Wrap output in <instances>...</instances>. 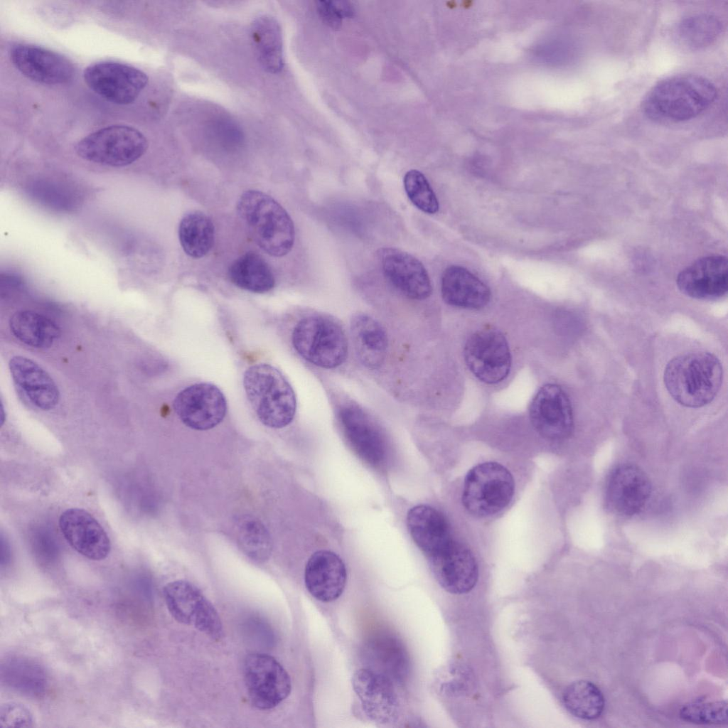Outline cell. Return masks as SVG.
Returning a JSON list of instances; mask_svg holds the SVG:
<instances>
[{
	"label": "cell",
	"mask_w": 728,
	"mask_h": 728,
	"mask_svg": "<svg viewBox=\"0 0 728 728\" xmlns=\"http://www.w3.org/2000/svg\"><path fill=\"white\" fill-rule=\"evenodd\" d=\"M717 90L707 78L679 74L656 83L646 95L642 111L651 120L676 123L693 119L715 101Z\"/></svg>",
	"instance_id": "6da1fadb"
},
{
	"label": "cell",
	"mask_w": 728,
	"mask_h": 728,
	"mask_svg": "<svg viewBox=\"0 0 728 728\" xmlns=\"http://www.w3.org/2000/svg\"><path fill=\"white\" fill-rule=\"evenodd\" d=\"M723 370L713 354L691 352L670 360L664 371L665 387L672 397L687 407L697 408L711 402L720 389Z\"/></svg>",
	"instance_id": "7a4b0ae2"
},
{
	"label": "cell",
	"mask_w": 728,
	"mask_h": 728,
	"mask_svg": "<svg viewBox=\"0 0 728 728\" xmlns=\"http://www.w3.org/2000/svg\"><path fill=\"white\" fill-rule=\"evenodd\" d=\"M237 210L255 242L273 257H283L291 250L295 237L294 223L285 209L273 198L257 190L240 197Z\"/></svg>",
	"instance_id": "3957f363"
},
{
	"label": "cell",
	"mask_w": 728,
	"mask_h": 728,
	"mask_svg": "<svg viewBox=\"0 0 728 728\" xmlns=\"http://www.w3.org/2000/svg\"><path fill=\"white\" fill-rule=\"evenodd\" d=\"M243 386L263 424L280 429L292 422L296 409V396L291 385L277 368L266 363L250 366L245 372Z\"/></svg>",
	"instance_id": "277c9868"
},
{
	"label": "cell",
	"mask_w": 728,
	"mask_h": 728,
	"mask_svg": "<svg viewBox=\"0 0 728 728\" xmlns=\"http://www.w3.org/2000/svg\"><path fill=\"white\" fill-rule=\"evenodd\" d=\"M296 352L310 363L333 369L344 363L348 344L341 326L324 315H310L301 319L291 334Z\"/></svg>",
	"instance_id": "5b68a950"
},
{
	"label": "cell",
	"mask_w": 728,
	"mask_h": 728,
	"mask_svg": "<svg viewBox=\"0 0 728 728\" xmlns=\"http://www.w3.org/2000/svg\"><path fill=\"white\" fill-rule=\"evenodd\" d=\"M514 491V479L506 467L494 461L483 462L468 471L461 502L470 514L486 518L505 508L512 500Z\"/></svg>",
	"instance_id": "8992f818"
},
{
	"label": "cell",
	"mask_w": 728,
	"mask_h": 728,
	"mask_svg": "<svg viewBox=\"0 0 728 728\" xmlns=\"http://www.w3.org/2000/svg\"><path fill=\"white\" fill-rule=\"evenodd\" d=\"M147 148L148 141L138 129L115 124L89 134L76 144L75 149L86 161L122 167L138 160Z\"/></svg>",
	"instance_id": "52a82bcc"
},
{
	"label": "cell",
	"mask_w": 728,
	"mask_h": 728,
	"mask_svg": "<svg viewBox=\"0 0 728 728\" xmlns=\"http://www.w3.org/2000/svg\"><path fill=\"white\" fill-rule=\"evenodd\" d=\"M338 419L348 444L357 456L374 469L385 467L390 453L389 441L375 419L354 404L341 407Z\"/></svg>",
	"instance_id": "ba28073f"
},
{
	"label": "cell",
	"mask_w": 728,
	"mask_h": 728,
	"mask_svg": "<svg viewBox=\"0 0 728 728\" xmlns=\"http://www.w3.org/2000/svg\"><path fill=\"white\" fill-rule=\"evenodd\" d=\"M163 594L176 621L191 626L213 639L222 638L223 624L218 611L194 584L185 580L171 582L164 586Z\"/></svg>",
	"instance_id": "9c48e42d"
},
{
	"label": "cell",
	"mask_w": 728,
	"mask_h": 728,
	"mask_svg": "<svg viewBox=\"0 0 728 728\" xmlns=\"http://www.w3.org/2000/svg\"><path fill=\"white\" fill-rule=\"evenodd\" d=\"M243 675L250 701L257 709H272L291 692L289 675L274 657L268 654H249L244 662Z\"/></svg>",
	"instance_id": "30bf717a"
},
{
	"label": "cell",
	"mask_w": 728,
	"mask_h": 728,
	"mask_svg": "<svg viewBox=\"0 0 728 728\" xmlns=\"http://www.w3.org/2000/svg\"><path fill=\"white\" fill-rule=\"evenodd\" d=\"M464 355L469 370L485 383L499 382L510 372L511 355L507 340L493 327H486L471 334L465 344Z\"/></svg>",
	"instance_id": "8fae6325"
},
{
	"label": "cell",
	"mask_w": 728,
	"mask_h": 728,
	"mask_svg": "<svg viewBox=\"0 0 728 728\" xmlns=\"http://www.w3.org/2000/svg\"><path fill=\"white\" fill-rule=\"evenodd\" d=\"M87 85L97 95L112 103H132L148 82L141 70L124 63L103 61L87 66L84 71Z\"/></svg>",
	"instance_id": "7c38bea8"
},
{
	"label": "cell",
	"mask_w": 728,
	"mask_h": 728,
	"mask_svg": "<svg viewBox=\"0 0 728 728\" xmlns=\"http://www.w3.org/2000/svg\"><path fill=\"white\" fill-rule=\"evenodd\" d=\"M173 409L186 426L205 431L223 421L227 403L224 395L215 385L198 383L178 392L173 401Z\"/></svg>",
	"instance_id": "4fadbf2b"
},
{
	"label": "cell",
	"mask_w": 728,
	"mask_h": 728,
	"mask_svg": "<svg viewBox=\"0 0 728 728\" xmlns=\"http://www.w3.org/2000/svg\"><path fill=\"white\" fill-rule=\"evenodd\" d=\"M652 485L638 466L625 463L609 473L605 489V503L614 514L631 517L639 513L648 501Z\"/></svg>",
	"instance_id": "5bb4252c"
},
{
	"label": "cell",
	"mask_w": 728,
	"mask_h": 728,
	"mask_svg": "<svg viewBox=\"0 0 728 728\" xmlns=\"http://www.w3.org/2000/svg\"><path fill=\"white\" fill-rule=\"evenodd\" d=\"M530 418L535 429L547 439L562 440L573 432L571 402L557 385L546 384L538 390L530 405Z\"/></svg>",
	"instance_id": "9a60e30c"
},
{
	"label": "cell",
	"mask_w": 728,
	"mask_h": 728,
	"mask_svg": "<svg viewBox=\"0 0 728 728\" xmlns=\"http://www.w3.org/2000/svg\"><path fill=\"white\" fill-rule=\"evenodd\" d=\"M352 685L365 714L373 722L389 724L400 712L395 684L385 675L367 668L353 674Z\"/></svg>",
	"instance_id": "2e32d148"
},
{
	"label": "cell",
	"mask_w": 728,
	"mask_h": 728,
	"mask_svg": "<svg viewBox=\"0 0 728 728\" xmlns=\"http://www.w3.org/2000/svg\"><path fill=\"white\" fill-rule=\"evenodd\" d=\"M9 56L21 73L39 83L65 84L74 75V67L68 58L41 46L17 44L10 50Z\"/></svg>",
	"instance_id": "e0dca14e"
},
{
	"label": "cell",
	"mask_w": 728,
	"mask_h": 728,
	"mask_svg": "<svg viewBox=\"0 0 728 728\" xmlns=\"http://www.w3.org/2000/svg\"><path fill=\"white\" fill-rule=\"evenodd\" d=\"M428 560L437 582L449 593H468L478 582V566L473 554L455 540Z\"/></svg>",
	"instance_id": "ac0fdd59"
},
{
	"label": "cell",
	"mask_w": 728,
	"mask_h": 728,
	"mask_svg": "<svg viewBox=\"0 0 728 728\" xmlns=\"http://www.w3.org/2000/svg\"><path fill=\"white\" fill-rule=\"evenodd\" d=\"M676 283L679 290L689 297L702 300L721 298L727 292V259L723 255L700 257L678 274Z\"/></svg>",
	"instance_id": "d6986e66"
},
{
	"label": "cell",
	"mask_w": 728,
	"mask_h": 728,
	"mask_svg": "<svg viewBox=\"0 0 728 728\" xmlns=\"http://www.w3.org/2000/svg\"><path fill=\"white\" fill-rule=\"evenodd\" d=\"M59 526L68 544L82 556L95 561L105 559L110 540L99 522L87 510L73 508L60 516Z\"/></svg>",
	"instance_id": "ffe728a7"
},
{
	"label": "cell",
	"mask_w": 728,
	"mask_h": 728,
	"mask_svg": "<svg viewBox=\"0 0 728 728\" xmlns=\"http://www.w3.org/2000/svg\"><path fill=\"white\" fill-rule=\"evenodd\" d=\"M379 255L385 277L401 293L414 300H424L431 295L429 277L418 259L393 247L383 248Z\"/></svg>",
	"instance_id": "44dd1931"
},
{
	"label": "cell",
	"mask_w": 728,
	"mask_h": 728,
	"mask_svg": "<svg viewBox=\"0 0 728 728\" xmlns=\"http://www.w3.org/2000/svg\"><path fill=\"white\" fill-rule=\"evenodd\" d=\"M347 579L344 562L336 553L318 550L307 561L304 571L305 585L316 599L330 602L343 592Z\"/></svg>",
	"instance_id": "7402d4cb"
},
{
	"label": "cell",
	"mask_w": 728,
	"mask_h": 728,
	"mask_svg": "<svg viewBox=\"0 0 728 728\" xmlns=\"http://www.w3.org/2000/svg\"><path fill=\"white\" fill-rule=\"evenodd\" d=\"M364 668L378 672L395 685L403 683L410 672L408 653L400 640L391 634L372 636L362 648Z\"/></svg>",
	"instance_id": "603a6c76"
},
{
	"label": "cell",
	"mask_w": 728,
	"mask_h": 728,
	"mask_svg": "<svg viewBox=\"0 0 728 728\" xmlns=\"http://www.w3.org/2000/svg\"><path fill=\"white\" fill-rule=\"evenodd\" d=\"M9 367L14 384L32 405L43 410H51L58 405V386L38 363L16 355L11 358Z\"/></svg>",
	"instance_id": "cb8c5ba5"
},
{
	"label": "cell",
	"mask_w": 728,
	"mask_h": 728,
	"mask_svg": "<svg viewBox=\"0 0 728 728\" xmlns=\"http://www.w3.org/2000/svg\"><path fill=\"white\" fill-rule=\"evenodd\" d=\"M407 525L413 541L427 559L442 552L454 540L446 518L429 505L412 508L407 515Z\"/></svg>",
	"instance_id": "d4e9b609"
},
{
	"label": "cell",
	"mask_w": 728,
	"mask_h": 728,
	"mask_svg": "<svg viewBox=\"0 0 728 728\" xmlns=\"http://www.w3.org/2000/svg\"><path fill=\"white\" fill-rule=\"evenodd\" d=\"M441 292L444 301L454 306L481 309L491 298L489 288L464 267L450 266L441 277Z\"/></svg>",
	"instance_id": "484cf974"
},
{
	"label": "cell",
	"mask_w": 728,
	"mask_h": 728,
	"mask_svg": "<svg viewBox=\"0 0 728 728\" xmlns=\"http://www.w3.org/2000/svg\"><path fill=\"white\" fill-rule=\"evenodd\" d=\"M350 326L360 361L369 369L379 368L385 360L388 348L385 328L376 319L365 314L354 315Z\"/></svg>",
	"instance_id": "4316f807"
},
{
	"label": "cell",
	"mask_w": 728,
	"mask_h": 728,
	"mask_svg": "<svg viewBox=\"0 0 728 728\" xmlns=\"http://www.w3.org/2000/svg\"><path fill=\"white\" fill-rule=\"evenodd\" d=\"M251 38L259 61L268 73H279L284 67L282 37L277 21L262 15L252 23Z\"/></svg>",
	"instance_id": "83f0119b"
},
{
	"label": "cell",
	"mask_w": 728,
	"mask_h": 728,
	"mask_svg": "<svg viewBox=\"0 0 728 728\" xmlns=\"http://www.w3.org/2000/svg\"><path fill=\"white\" fill-rule=\"evenodd\" d=\"M9 326L11 333L18 340L36 348L50 347L60 335V329L53 321L30 310L13 314Z\"/></svg>",
	"instance_id": "f1b7e54d"
},
{
	"label": "cell",
	"mask_w": 728,
	"mask_h": 728,
	"mask_svg": "<svg viewBox=\"0 0 728 728\" xmlns=\"http://www.w3.org/2000/svg\"><path fill=\"white\" fill-rule=\"evenodd\" d=\"M228 277L240 289L265 293L274 287L273 272L264 258L255 252H248L239 257L230 266Z\"/></svg>",
	"instance_id": "f546056e"
},
{
	"label": "cell",
	"mask_w": 728,
	"mask_h": 728,
	"mask_svg": "<svg viewBox=\"0 0 728 728\" xmlns=\"http://www.w3.org/2000/svg\"><path fill=\"white\" fill-rule=\"evenodd\" d=\"M181 245L187 255L200 258L212 249L215 239L214 225L205 213L195 210L185 215L178 227Z\"/></svg>",
	"instance_id": "4dcf8cb0"
},
{
	"label": "cell",
	"mask_w": 728,
	"mask_h": 728,
	"mask_svg": "<svg viewBox=\"0 0 728 728\" xmlns=\"http://www.w3.org/2000/svg\"><path fill=\"white\" fill-rule=\"evenodd\" d=\"M562 701L572 714L582 719L598 718L604 708L601 691L593 682L584 680L569 685L563 692Z\"/></svg>",
	"instance_id": "1f68e13d"
},
{
	"label": "cell",
	"mask_w": 728,
	"mask_h": 728,
	"mask_svg": "<svg viewBox=\"0 0 728 728\" xmlns=\"http://www.w3.org/2000/svg\"><path fill=\"white\" fill-rule=\"evenodd\" d=\"M722 31V22L716 16L700 14L682 20L678 28V35L687 47L700 49L714 42Z\"/></svg>",
	"instance_id": "d6a6232c"
},
{
	"label": "cell",
	"mask_w": 728,
	"mask_h": 728,
	"mask_svg": "<svg viewBox=\"0 0 728 728\" xmlns=\"http://www.w3.org/2000/svg\"><path fill=\"white\" fill-rule=\"evenodd\" d=\"M727 703L725 700L705 701L696 700L684 705L680 717L684 721L700 724H722L727 723Z\"/></svg>",
	"instance_id": "836d02e7"
},
{
	"label": "cell",
	"mask_w": 728,
	"mask_h": 728,
	"mask_svg": "<svg viewBox=\"0 0 728 728\" xmlns=\"http://www.w3.org/2000/svg\"><path fill=\"white\" fill-rule=\"evenodd\" d=\"M405 192L410 201L420 210L434 214L439 210V202L424 175L415 169L408 171L403 179Z\"/></svg>",
	"instance_id": "e575fe53"
},
{
	"label": "cell",
	"mask_w": 728,
	"mask_h": 728,
	"mask_svg": "<svg viewBox=\"0 0 728 728\" xmlns=\"http://www.w3.org/2000/svg\"><path fill=\"white\" fill-rule=\"evenodd\" d=\"M239 533L240 544L247 555L257 561L268 557L271 550L269 535L259 522L245 520L240 525Z\"/></svg>",
	"instance_id": "d590c367"
},
{
	"label": "cell",
	"mask_w": 728,
	"mask_h": 728,
	"mask_svg": "<svg viewBox=\"0 0 728 728\" xmlns=\"http://www.w3.org/2000/svg\"><path fill=\"white\" fill-rule=\"evenodd\" d=\"M24 663L20 660H13L8 665L11 668V670L9 669V670L11 671V675H6V677H9V678H11V685L13 684L15 687L21 690L26 689L28 690V689H30L36 691L41 689L43 682L33 680V679L43 680L42 672L33 675V673L41 670V668L35 666V665H30L29 663L28 665L27 663L24 665Z\"/></svg>",
	"instance_id": "8d00e7d4"
},
{
	"label": "cell",
	"mask_w": 728,
	"mask_h": 728,
	"mask_svg": "<svg viewBox=\"0 0 728 728\" xmlns=\"http://www.w3.org/2000/svg\"><path fill=\"white\" fill-rule=\"evenodd\" d=\"M33 727V717L23 705L6 702L0 708V727L27 728Z\"/></svg>",
	"instance_id": "74e56055"
},
{
	"label": "cell",
	"mask_w": 728,
	"mask_h": 728,
	"mask_svg": "<svg viewBox=\"0 0 728 728\" xmlns=\"http://www.w3.org/2000/svg\"><path fill=\"white\" fill-rule=\"evenodd\" d=\"M316 7L323 21L333 28H338L341 24L342 16L335 6L333 1H318Z\"/></svg>",
	"instance_id": "f35d334b"
},
{
	"label": "cell",
	"mask_w": 728,
	"mask_h": 728,
	"mask_svg": "<svg viewBox=\"0 0 728 728\" xmlns=\"http://www.w3.org/2000/svg\"><path fill=\"white\" fill-rule=\"evenodd\" d=\"M335 6L338 9V12L342 17L352 16L353 14V9L351 5L345 1H333Z\"/></svg>",
	"instance_id": "ab89813d"
}]
</instances>
